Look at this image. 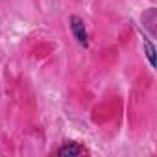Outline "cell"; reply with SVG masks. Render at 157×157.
I'll list each match as a JSON object with an SVG mask.
<instances>
[{
	"label": "cell",
	"mask_w": 157,
	"mask_h": 157,
	"mask_svg": "<svg viewBox=\"0 0 157 157\" xmlns=\"http://www.w3.org/2000/svg\"><path fill=\"white\" fill-rule=\"evenodd\" d=\"M82 153H85V148H82V146H78V144H65L63 148H59L57 150V155H63V157H70V155H82Z\"/></svg>",
	"instance_id": "7a4b0ae2"
},
{
	"label": "cell",
	"mask_w": 157,
	"mask_h": 157,
	"mask_svg": "<svg viewBox=\"0 0 157 157\" xmlns=\"http://www.w3.org/2000/svg\"><path fill=\"white\" fill-rule=\"evenodd\" d=\"M142 43H144V48H146V56H148V59H150V65L155 67V48H153V44H151L148 39H144Z\"/></svg>",
	"instance_id": "3957f363"
},
{
	"label": "cell",
	"mask_w": 157,
	"mask_h": 157,
	"mask_svg": "<svg viewBox=\"0 0 157 157\" xmlns=\"http://www.w3.org/2000/svg\"><path fill=\"white\" fill-rule=\"evenodd\" d=\"M70 28H72V33H74V37L78 39V43L80 44H83V46H87V32H85V24H83V21L80 19V17H70Z\"/></svg>",
	"instance_id": "6da1fadb"
}]
</instances>
